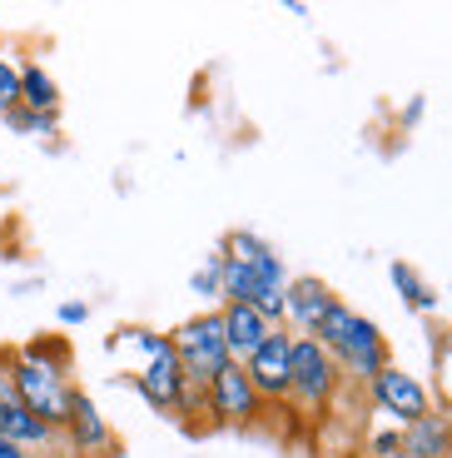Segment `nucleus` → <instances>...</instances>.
Returning <instances> with one entry per match:
<instances>
[{
  "instance_id": "f257e3e1",
  "label": "nucleus",
  "mask_w": 452,
  "mask_h": 458,
  "mask_svg": "<svg viewBox=\"0 0 452 458\" xmlns=\"http://www.w3.org/2000/svg\"><path fill=\"white\" fill-rule=\"evenodd\" d=\"M170 349L184 369V384L194 389H209L219 378V369L229 364V344H224V319L219 310H199L194 319L174 324L170 329Z\"/></svg>"
},
{
  "instance_id": "f03ea898",
  "label": "nucleus",
  "mask_w": 452,
  "mask_h": 458,
  "mask_svg": "<svg viewBox=\"0 0 452 458\" xmlns=\"http://www.w3.org/2000/svg\"><path fill=\"white\" fill-rule=\"evenodd\" d=\"M5 374H11V384H15V399H21L46 428L60 434L65 419H70V403H75V384H70L60 369L35 364V359H25V354L5 359Z\"/></svg>"
},
{
  "instance_id": "7ed1b4c3",
  "label": "nucleus",
  "mask_w": 452,
  "mask_h": 458,
  "mask_svg": "<svg viewBox=\"0 0 452 458\" xmlns=\"http://www.w3.org/2000/svg\"><path fill=\"white\" fill-rule=\"evenodd\" d=\"M339 364L318 339H298L294 334V384H289V399L298 403L304 413H323L339 394Z\"/></svg>"
},
{
  "instance_id": "20e7f679",
  "label": "nucleus",
  "mask_w": 452,
  "mask_h": 458,
  "mask_svg": "<svg viewBox=\"0 0 452 458\" xmlns=\"http://www.w3.org/2000/svg\"><path fill=\"white\" fill-rule=\"evenodd\" d=\"M368 399H373V409L388 413L398 428L418 424L423 413H432V394L423 389V378L407 374V369H398V364H388L383 374L368 378Z\"/></svg>"
},
{
  "instance_id": "39448f33",
  "label": "nucleus",
  "mask_w": 452,
  "mask_h": 458,
  "mask_svg": "<svg viewBox=\"0 0 452 458\" xmlns=\"http://www.w3.org/2000/svg\"><path fill=\"white\" fill-rule=\"evenodd\" d=\"M244 374H249V384H254L264 409H269V403H283L289 399V384H294V334L273 329L259 354L244 364Z\"/></svg>"
},
{
  "instance_id": "423d86ee",
  "label": "nucleus",
  "mask_w": 452,
  "mask_h": 458,
  "mask_svg": "<svg viewBox=\"0 0 452 458\" xmlns=\"http://www.w3.org/2000/svg\"><path fill=\"white\" fill-rule=\"evenodd\" d=\"M333 364H339V378H353V384L368 389V378L383 374V369L393 364V349H388L383 329L358 314V324H353V334L343 339V349L333 354Z\"/></svg>"
},
{
  "instance_id": "0eeeda50",
  "label": "nucleus",
  "mask_w": 452,
  "mask_h": 458,
  "mask_svg": "<svg viewBox=\"0 0 452 458\" xmlns=\"http://www.w3.org/2000/svg\"><path fill=\"white\" fill-rule=\"evenodd\" d=\"M264 413L259 394H254L249 374H244V364H224L219 369V378L209 384V419L214 424H254Z\"/></svg>"
},
{
  "instance_id": "6e6552de",
  "label": "nucleus",
  "mask_w": 452,
  "mask_h": 458,
  "mask_svg": "<svg viewBox=\"0 0 452 458\" xmlns=\"http://www.w3.org/2000/svg\"><path fill=\"white\" fill-rule=\"evenodd\" d=\"M333 299H339V294H333L318 275H294V279H289V289H283V329L298 334V339H314L318 314H323Z\"/></svg>"
},
{
  "instance_id": "1a4fd4ad",
  "label": "nucleus",
  "mask_w": 452,
  "mask_h": 458,
  "mask_svg": "<svg viewBox=\"0 0 452 458\" xmlns=\"http://www.w3.org/2000/svg\"><path fill=\"white\" fill-rule=\"evenodd\" d=\"M60 438H65V444L75 448L80 458H85V454H90V458H105V454L114 448L110 419L95 409L90 394H80V389H75V403H70V419H65V428H60Z\"/></svg>"
},
{
  "instance_id": "9d476101",
  "label": "nucleus",
  "mask_w": 452,
  "mask_h": 458,
  "mask_svg": "<svg viewBox=\"0 0 452 458\" xmlns=\"http://www.w3.org/2000/svg\"><path fill=\"white\" fill-rule=\"evenodd\" d=\"M219 319H224L229 364H249V359L264 349V339L273 334V324L264 319L254 304H219Z\"/></svg>"
},
{
  "instance_id": "9b49d317",
  "label": "nucleus",
  "mask_w": 452,
  "mask_h": 458,
  "mask_svg": "<svg viewBox=\"0 0 452 458\" xmlns=\"http://www.w3.org/2000/svg\"><path fill=\"white\" fill-rule=\"evenodd\" d=\"M135 389H139V399H145L149 409L174 413V399H180V389H184V369H180V359H174V349L164 359H149V364L139 369Z\"/></svg>"
},
{
  "instance_id": "f8f14e48",
  "label": "nucleus",
  "mask_w": 452,
  "mask_h": 458,
  "mask_svg": "<svg viewBox=\"0 0 452 458\" xmlns=\"http://www.w3.org/2000/svg\"><path fill=\"white\" fill-rule=\"evenodd\" d=\"M21 110L35 114H60V85L40 60H25L21 65Z\"/></svg>"
},
{
  "instance_id": "ddd939ff",
  "label": "nucleus",
  "mask_w": 452,
  "mask_h": 458,
  "mask_svg": "<svg viewBox=\"0 0 452 458\" xmlns=\"http://www.w3.org/2000/svg\"><path fill=\"white\" fill-rule=\"evenodd\" d=\"M398 434H403V454H407V458H448V454H452L442 413H423L418 424L398 428Z\"/></svg>"
},
{
  "instance_id": "4468645a",
  "label": "nucleus",
  "mask_w": 452,
  "mask_h": 458,
  "mask_svg": "<svg viewBox=\"0 0 452 458\" xmlns=\"http://www.w3.org/2000/svg\"><path fill=\"white\" fill-rule=\"evenodd\" d=\"M388 279H393V289L403 294V304H407L413 314H438L442 294H438V289H432L428 279L418 275V269H413V264L393 259V264H388Z\"/></svg>"
},
{
  "instance_id": "2eb2a0df",
  "label": "nucleus",
  "mask_w": 452,
  "mask_h": 458,
  "mask_svg": "<svg viewBox=\"0 0 452 458\" xmlns=\"http://www.w3.org/2000/svg\"><path fill=\"white\" fill-rule=\"evenodd\" d=\"M353 324H358V310L353 304H343V299H333L323 314H318V324H314V339L323 344L328 354H339L343 349V339L353 334Z\"/></svg>"
},
{
  "instance_id": "dca6fc26",
  "label": "nucleus",
  "mask_w": 452,
  "mask_h": 458,
  "mask_svg": "<svg viewBox=\"0 0 452 458\" xmlns=\"http://www.w3.org/2000/svg\"><path fill=\"white\" fill-rule=\"evenodd\" d=\"M219 275H224V250H214L209 259H204V269H194V275H189V294L224 299V294H219Z\"/></svg>"
},
{
  "instance_id": "f3484780",
  "label": "nucleus",
  "mask_w": 452,
  "mask_h": 458,
  "mask_svg": "<svg viewBox=\"0 0 452 458\" xmlns=\"http://www.w3.org/2000/svg\"><path fill=\"white\" fill-rule=\"evenodd\" d=\"M5 125L21 130V135H55L60 130V114H35V110H11Z\"/></svg>"
},
{
  "instance_id": "a211bd4d",
  "label": "nucleus",
  "mask_w": 452,
  "mask_h": 458,
  "mask_svg": "<svg viewBox=\"0 0 452 458\" xmlns=\"http://www.w3.org/2000/svg\"><path fill=\"white\" fill-rule=\"evenodd\" d=\"M25 359L50 364V369H60V374H65V369H70V344L65 339H35L30 349H25Z\"/></svg>"
},
{
  "instance_id": "6ab92c4d",
  "label": "nucleus",
  "mask_w": 452,
  "mask_h": 458,
  "mask_svg": "<svg viewBox=\"0 0 452 458\" xmlns=\"http://www.w3.org/2000/svg\"><path fill=\"white\" fill-rule=\"evenodd\" d=\"M130 344H139L145 349V359H164L170 354V334H159V329H145V324H135V329H120Z\"/></svg>"
},
{
  "instance_id": "aec40b11",
  "label": "nucleus",
  "mask_w": 452,
  "mask_h": 458,
  "mask_svg": "<svg viewBox=\"0 0 452 458\" xmlns=\"http://www.w3.org/2000/svg\"><path fill=\"white\" fill-rule=\"evenodd\" d=\"M21 110V65L0 60V114Z\"/></svg>"
},
{
  "instance_id": "412c9836",
  "label": "nucleus",
  "mask_w": 452,
  "mask_h": 458,
  "mask_svg": "<svg viewBox=\"0 0 452 458\" xmlns=\"http://www.w3.org/2000/svg\"><path fill=\"white\" fill-rule=\"evenodd\" d=\"M174 413H180V419H204V413H209V389H194V384H184L180 399H174Z\"/></svg>"
},
{
  "instance_id": "4be33fe9",
  "label": "nucleus",
  "mask_w": 452,
  "mask_h": 458,
  "mask_svg": "<svg viewBox=\"0 0 452 458\" xmlns=\"http://www.w3.org/2000/svg\"><path fill=\"white\" fill-rule=\"evenodd\" d=\"M90 319V304H85V299H65V304H60V324H65V329H75V324H85Z\"/></svg>"
},
{
  "instance_id": "5701e85b",
  "label": "nucleus",
  "mask_w": 452,
  "mask_h": 458,
  "mask_svg": "<svg viewBox=\"0 0 452 458\" xmlns=\"http://www.w3.org/2000/svg\"><path fill=\"white\" fill-rule=\"evenodd\" d=\"M368 454H403V434H398V428L373 434V438H368Z\"/></svg>"
},
{
  "instance_id": "b1692460",
  "label": "nucleus",
  "mask_w": 452,
  "mask_h": 458,
  "mask_svg": "<svg viewBox=\"0 0 452 458\" xmlns=\"http://www.w3.org/2000/svg\"><path fill=\"white\" fill-rule=\"evenodd\" d=\"M423 110H428V100H423V95H413V100L403 105V125H407V130L423 125Z\"/></svg>"
},
{
  "instance_id": "393cba45",
  "label": "nucleus",
  "mask_w": 452,
  "mask_h": 458,
  "mask_svg": "<svg viewBox=\"0 0 452 458\" xmlns=\"http://www.w3.org/2000/svg\"><path fill=\"white\" fill-rule=\"evenodd\" d=\"M442 424H448V444H452V403H448V413H442Z\"/></svg>"
},
{
  "instance_id": "a878e982",
  "label": "nucleus",
  "mask_w": 452,
  "mask_h": 458,
  "mask_svg": "<svg viewBox=\"0 0 452 458\" xmlns=\"http://www.w3.org/2000/svg\"><path fill=\"white\" fill-rule=\"evenodd\" d=\"M368 458H407V454H368Z\"/></svg>"
},
{
  "instance_id": "bb28decb",
  "label": "nucleus",
  "mask_w": 452,
  "mask_h": 458,
  "mask_svg": "<svg viewBox=\"0 0 452 458\" xmlns=\"http://www.w3.org/2000/svg\"><path fill=\"white\" fill-rule=\"evenodd\" d=\"M448 458H452V454H448Z\"/></svg>"
}]
</instances>
